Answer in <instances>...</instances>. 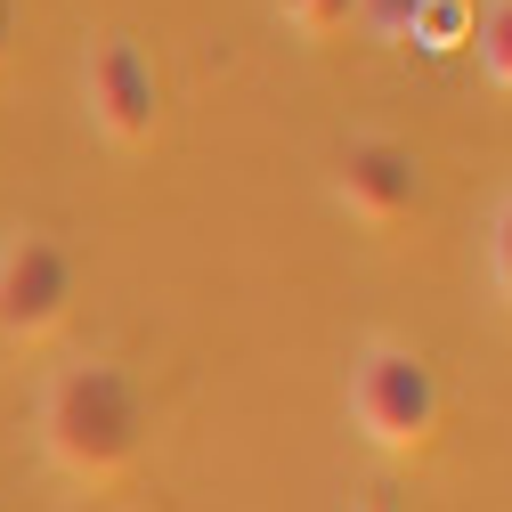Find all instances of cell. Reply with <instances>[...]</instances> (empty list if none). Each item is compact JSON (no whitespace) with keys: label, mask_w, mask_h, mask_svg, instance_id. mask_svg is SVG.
I'll return each mask as SVG.
<instances>
[{"label":"cell","mask_w":512,"mask_h":512,"mask_svg":"<svg viewBox=\"0 0 512 512\" xmlns=\"http://www.w3.org/2000/svg\"><path fill=\"white\" fill-rule=\"evenodd\" d=\"M147 447V399L114 358H74L41 382V456L74 488H114Z\"/></svg>","instance_id":"6da1fadb"},{"label":"cell","mask_w":512,"mask_h":512,"mask_svg":"<svg viewBox=\"0 0 512 512\" xmlns=\"http://www.w3.org/2000/svg\"><path fill=\"white\" fill-rule=\"evenodd\" d=\"M350 423H358V439L374 456H391V464L423 456L439 439V374H431V358L415 342H391V334L366 342L350 358Z\"/></svg>","instance_id":"7a4b0ae2"},{"label":"cell","mask_w":512,"mask_h":512,"mask_svg":"<svg viewBox=\"0 0 512 512\" xmlns=\"http://www.w3.org/2000/svg\"><path fill=\"white\" fill-rule=\"evenodd\" d=\"M82 114L114 155H139L155 139L163 82H155V57L131 33H90V49H82Z\"/></svg>","instance_id":"3957f363"},{"label":"cell","mask_w":512,"mask_h":512,"mask_svg":"<svg viewBox=\"0 0 512 512\" xmlns=\"http://www.w3.org/2000/svg\"><path fill=\"white\" fill-rule=\"evenodd\" d=\"M66 317H74V252L41 228H9L0 236V342L41 350Z\"/></svg>","instance_id":"277c9868"},{"label":"cell","mask_w":512,"mask_h":512,"mask_svg":"<svg viewBox=\"0 0 512 512\" xmlns=\"http://www.w3.org/2000/svg\"><path fill=\"white\" fill-rule=\"evenodd\" d=\"M334 204L358 228H374V236H399L407 220H423V163H415V147L382 139V131L342 139V155H334Z\"/></svg>","instance_id":"5b68a950"},{"label":"cell","mask_w":512,"mask_h":512,"mask_svg":"<svg viewBox=\"0 0 512 512\" xmlns=\"http://www.w3.org/2000/svg\"><path fill=\"white\" fill-rule=\"evenodd\" d=\"M277 17L301 33V41H334L366 17V0H277Z\"/></svg>","instance_id":"8992f818"},{"label":"cell","mask_w":512,"mask_h":512,"mask_svg":"<svg viewBox=\"0 0 512 512\" xmlns=\"http://www.w3.org/2000/svg\"><path fill=\"white\" fill-rule=\"evenodd\" d=\"M472 41H480L488 82H496V90H512V0H496V9L480 17V33H472Z\"/></svg>","instance_id":"52a82bcc"},{"label":"cell","mask_w":512,"mask_h":512,"mask_svg":"<svg viewBox=\"0 0 512 512\" xmlns=\"http://www.w3.org/2000/svg\"><path fill=\"white\" fill-rule=\"evenodd\" d=\"M488 277H496V293H504V309H512V196H504L496 220H488Z\"/></svg>","instance_id":"ba28073f"},{"label":"cell","mask_w":512,"mask_h":512,"mask_svg":"<svg viewBox=\"0 0 512 512\" xmlns=\"http://www.w3.org/2000/svg\"><path fill=\"white\" fill-rule=\"evenodd\" d=\"M9 49H17V0H0V66H9Z\"/></svg>","instance_id":"9c48e42d"},{"label":"cell","mask_w":512,"mask_h":512,"mask_svg":"<svg viewBox=\"0 0 512 512\" xmlns=\"http://www.w3.org/2000/svg\"><path fill=\"white\" fill-rule=\"evenodd\" d=\"M358 512H399V496H391V488H374V496H366Z\"/></svg>","instance_id":"30bf717a"}]
</instances>
